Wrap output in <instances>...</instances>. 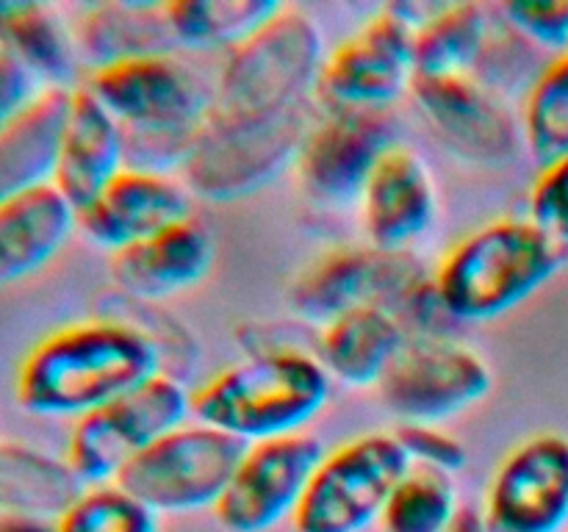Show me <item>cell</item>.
<instances>
[{
  "mask_svg": "<svg viewBox=\"0 0 568 532\" xmlns=\"http://www.w3.org/2000/svg\"><path fill=\"white\" fill-rule=\"evenodd\" d=\"M161 375L159 344L139 325L92 319L44 336L17 371V405L33 416H81Z\"/></svg>",
  "mask_w": 568,
  "mask_h": 532,
  "instance_id": "cell-1",
  "label": "cell"
},
{
  "mask_svg": "<svg viewBox=\"0 0 568 532\" xmlns=\"http://www.w3.org/2000/svg\"><path fill=\"white\" fill-rule=\"evenodd\" d=\"M331 399V375L305 349H258L192 393V416L244 443L297 436Z\"/></svg>",
  "mask_w": 568,
  "mask_h": 532,
  "instance_id": "cell-2",
  "label": "cell"
},
{
  "mask_svg": "<svg viewBox=\"0 0 568 532\" xmlns=\"http://www.w3.org/2000/svg\"><path fill=\"white\" fill-rule=\"evenodd\" d=\"M568 258V247L527 216H508L460 238L438 264L433 283L458 321L499 319L547 286Z\"/></svg>",
  "mask_w": 568,
  "mask_h": 532,
  "instance_id": "cell-3",
  "label": "cell"
},
{
  "mask_svg": "<svg viewBox=\"0 0 568 532\" xmlns=\"http://www.w3.org/2000/svg\"><path fill=\"white\" fill-rule=\"evenodd\" d=\"M316 116L311 105L270 116H222L211 111L183 166V186L209 203H236L297 166Z\"/></svg>",
  "mask_w": 568,
  "mask_h": 532,
  "instance_id": "cell-4",
  "label": "cell"
},
{
  "mask_svg": "<svg viewBox=\"0 0 568 532\" xmlns=\"http://www.w3.org/2000/svg\"><path fill=\"white\" fill-rule=\"evenodd\" d=\"M325 59V37L314 17L281 6L264 28L227 53L211 111L222 116H270L308 103Z\"/></svg>",
  "mask_w": 568,
  "mask_h": 532,
  "instance_id": "cell-5",
  "label": "cell"
},
{
  "mask_svg": "<svg viewBox=\"0 0 568 532\" xmlns=\"http://www.w3.org/2000/svg\"><path fill=\"white\" fill-rule=\"evenodd\" d=\"M247 447L203 421L181 424L131 460L114 485L155 515L214 510Z\"/></svg>",
  "mask_w": 568,
  "mask_h": 532,
  "instance_id": "cell-6",
  "label": "cell"
},
{
  "mask_svg": "<svg viewBox=\"0 0 568 532\" xmlns=\"http://www.w3.org/2000/svg\"><path fill=\"white\" fill-rule=\"evenodd\" d=\"M410 460L394 432H369L325 452L292 519L294 532H364L381 521Z\"/></svg>",
  "mask_w": 568,
  "mask_h": 532,
  "instance_id": "cell-7",
  "label": "cell"
},
{
  "mask_svg": "<svg viewBox=\"0 0 568 532\" xmlns=\"http://www.w3.org/2000/svg\"><path fill=\"white\" fill-rule=\"evenodd\" d=\"M189 416L192 393L175 380V375L161 371L125 397L75 419L67 463L87 488L109 485L144 449L186 424Z\"/></svg>",
  "mask_w": 568,
  "mask_h": 532,
  "instance_id": "cell-8",
  "label": "cell"
},
{
  "mask_svg": "<svg viewBox=\"0 0 568 532\" xmlns=\"http://www.w3.org/2000/svg\"><path fill=\"white\" fill-rule=\"evenodd\" d=\"M422 280L427 275L414 253H394L375 244L338 247L305 266L288 303L305 321L325 327L361 308H386L394 314Z\"/></svg>",
  "mask_w": 568,
  "mask_h": 532,
  "instance_id": "cell-9",
  "label": "cell"
},
{
  "mask_svg": "<svg viewBox=\"0 0 568 532\" xmlns=\"http://www.w3.org/2000/svg\"><path fill=\"white\" fill-rule=\"evenodd\" d=\"M81 83L125 131H197L214 109V89L178 55L100 66Z\"/></svg>",
  "mask_w": 568,
  "mask_h": 532,
  "instance_id": "cell-10",
  "label": "cell"
},
{
  "mask_svg": "<svg viewBox=\"0 0 568 532\" xmlns=\"http://www.w3.org/2000/svg\"><path fill=\"white\" fill-rule=\"evenodd\" d=\"M491 366L453 338H410L377 386L403 424H442L491 393Z\"/></svg>",
  "mask_w": 568,
  "mask_h": 532,
  "instance_id": "cell-11",
  "label": "cell"
},
{
  "mask_svg": "<svg viewBox=\"0 0 568 532\" xmlns=\"http://www.w3.org/2000/svg\"><path fill=\"white\" fill-rule=\"evenodd\" d=\"M416 28L394 6L331 50L316 81L325 111H388L414 83Z\"/></svg>",
  "mask_w": 568,
  "mask_h": 532,
  "instance_id": "cell-12",
  "label": "cell"
},
{
  "mask_svg": "<svg viewBox=\"0 0 568 532\" xmlns=\"http://www.w3.org/2000/svg\"><path fill=\"white\" fill-rule=\"evenodd\" d=\"M325 458L320 438L308 432L250 443L214 508L225 532H270L294 519L316 466Z\"/></svg>",
  "mask_w": 568,
  "mask_h": 532,
  "instance_id": "cell-13",
  "label": "cell"
},
{
  "mask_svg": "<svg viewBox=\"0 0 568 532\" xmlns=\"http://www.w3.org/2000/svg\"><path fill=\"white\" fill-rule=\"evenodd\" d=\"M397 144L388 111H325L297 158L300 186L314 203L347 208L361 203L377 161Z\"/></svg>",
  "mask_w": 568,
  "mask_h": 532,
  "instance_id": "cell-14",
  "label": "cell"
},
{
  "mask_svg": "<svg viewBox=\"0 0 568 532\" xmlns=\"http://www.w3.org/2000/svg\"><path fill=\"white\" fill-rule=\"evenodd\" d=\"M488 532H560L568 521V438L541 432L499 463L486 497Z\"/></svg>",
  "mask_w": 568,
  "mask_h": 532,
  "instance_id": "cell-15",
  "label": "cell"
},
{
  "mask_svg": "<svg viewBox=\"0 0 568 532\" xmlns=\"http://www.w3.org/2000/svg\"><path fill=\"white\" fill-rule=\"evenodd\" d=\"M416 105L438 142L460 161L477 166H508L519 158L521 136L510 111L471 75L414 78Z\"/></svg>",
  "mask_w": 568,
  "mask_h": 532,
  "instance_id": "cell-16",
  "label": "cell"
},
{
  "mask_svg": "<svg viewBox=\"0 0 568 532\" xmlns=\"http://www.w3.org/2000/svg\"><path fill=\"white\" fill-rule=\"evenodd\" d=\"M358 205L369 244L414 253V244L430 231L438 214V188L430 166L416 150L397 142L377 161Z\"/></svg>",
  "mask_w": 568,
  "mask_h": 532,
  "instance_id": "cell-17",
  "label": "cell"
},
{
  "mask_svg": "<svg viewBox=\"0 0 568 532\" xmlns=\"http://www.w3.org/2000/svg\"><path fill=\"white\" fill-rule=\"evenodd\" d=\"M192 216L189 188L170 175L122 170L92 205L78 214L83 236L109 253L144 242Z\"/></svg>",
  "mask_w": 568,
  "mask_h": 532,
  "instance_id": "cell-18",
  "label": "cell"
},
{
  "mask_svg": "<svg viewBox=\"0 0 568 532\" xmlns=\"http://www.w3.org/2000/svg\"><path fill=\"white\" fill-rule=\"evenodd\" d=\"M216 258V244L197 216L175 222L166 231L111 253V280L139 303L175 297L200 286Z\"/></svg>",
  "mask_w": 568,
  "mask_h": 532,
  "instance_id": "cell-19",
  "label": "cell"
},
{
  "mask_svg": "<svg viewBox=\"0 0 568 532\" xmlns=\"http://www.w3.org/2000/svg\"><path fill=\"white\" fill-rule=\"evenodd\" d=\"M125 170V139L105 105L78 83L70 92L53 186L81 214Z\"/></svg>",
  "mask_w": 568,
  "mask_h": 532,
  "instance_id": "cell-20",
  "label": "cell"
},
{
  "mask_svg": "<svg viewBox=\"0 0 568 532\" xmlns=\"http://www.w3.org/2000/svg\"><path fill=\"white\" fill-rule=\"evenodd\" d=\"M72 37L87 72L148 55H175L181 48L166 17V0H109L87 6L72 25Z\"/></svg>",
  "mask_w": 568,
  "mask_h": 532,
  "instance_id": "cell-21",
  "label": "cell"
},
{
  "mask_svg": "<svg viewBox=\"0 0 568 532\" xmlns=\"http://www.w3.org/2000/svg\"><path fill=\"white\" fill-rule=\"evenodd\" d=\"M78 227V211L48 183L0 205V291L42 272Z\"/></svg>",
  "mask_w": 568,
  "mask_h": 532,
  "instance_id": "cell-22",
  "label": "cell"
},
{
  "mask_svg": "<svg viewBox=\"0 0 568 532\" xmlns=\"http://www.w3.org/2000/svg\"><path fill=\"white\" fill-rule=\"evenodd\" d=\"M72 89H42L0 127V205L53 183Z\"/></svg>",
  "mask_w": 568,
  "mask_h": 532,
  "instance_id": "cell-23",
  "label": "cell"
},
{
  "mask_svg": "<svg viewBox=\"0 0 568 532\" xmlns=\"http://www.w3.org/2000/svg\"><path fill=\"white\" fill-rule=\"evenodd\" d=\"M408 344V332L386 308H361L327 321L316 338V358L331 380L349 388L381 386Z\"/></svg>",
  "mask_w": 568,
  "mask_h": 532,
  "instance_id": "cell-24",
  "label": "cell"
},
{
  "mask_svg": "<svg viewBox=\"0 0 568 532\" xmlns=\"http://www.w3.org/2000/svg\"><path fill=\"white\" fill-rule=\"evenodd\" d=\"M87 491L67 460L20 441H0V513L59 521Z\"/></svg>",
  "mask_w": 568,
  "mask_h": 532,
  "instance_id": "cell-25",
  "label": "cell"
},
{
  "mask_svg": "<svg viewBox=\"0 0 568 532\" xmlns=\"http://www.w3.org/2000/svg\"><path fill=\"white\" fill-rule=\"evenodd\" d=\"M0 44L33 72L44 89H75L78 59L72 25L39 0H0Z\"/></svg>",
  "mask_w": 568,
  "mask_h": 532,
  "instance_id": "cell-26",
  "label": "cell"
},
{
  "mask_svg": "<svg viewBox=\"0 0 568 532\" xmlns=\"http://www.w3.org/2000/svg\"><path fill=\"white\" fill-rule=\"evenodd\" d=\"M491 42L483 3L438 6L414 33V78L471 75Z\"/></svg>",
  "mask_w": 568,
  "mask_h": 532,
  "instance_id": "cell-27",
  "label": "cell"
},
{
  "mask_svg": "<svg viewBox=\"0 0 568 532\" xmlns=\"http://www.w3.org/2000/svg\"><path fill=\"white\" fill-rule=\"evenodd\" d=\"M272 0H166L172 33L181 48L236 50L281 11Z\"/></svg>",
  "mask_w": 568,
  "mask_h": 532,
  "instance_id": "cell-28",
  "label": "cell"
},
{
  "mask_svg": "<svg viewBox=\"0 0 568 532\" xmlns=\"http://www.w3.org/2000/svg\"><path fill=\"white\" fill-rule=\"evenodd\" d=\"M460 513L449 474L410 466L381 515L383 532H447Z\"/></svg>",
  "mask_w": 568,
  "mask_h": 532,
  "instance_id": "cell-29",
  "label": "cell"
},
{
  "mask_svg": "<svg viewBox=\"0 0 568 532\" xmlns=\"http://www.w3.org/2000/svg\"><path fill=\"white\" fill-rule=\"evenodd\" d=\"M525 142L544 166L568 155V53L558 55L530 86Z\"/></svg>",
  "mask_w": 568,
  "mask_h": 532,
  "instance_id": "cell-30",
  "label": "cell"
},
{
  "mask_svg": "<svg viewBox=\"0 0 568 532\" xmlns=\"http://www.w3.org/2000/svg\"><path fill=\"white\" fill-rule=\"evenodd\" d=\"M53 526L55 532H159L153 510L114 482L89 485Z\"/></svg>",
  "mask_w": 568,
  "mask_h": 532,
  "instance_id": "cell-31",
  "label": "cell"
},
{
  "mask_svg": "<svg viewBox=\"0 0 568 532\" xmlns=\"http://www.w3.org/2000/svg\"><path fill=\"white\" fill-rule=\"evenodd\" d=\"M397 441L403 443L410 466L455 474L466 466V447L438 424H399L394 430Z\"/></svg>",
  "mask_w": 568,
  "mask_h": 532,
  "instance_id": "cell-32",
  "label": "cell"
},
{
  "mask_svg": "<svg viewBox=\"0 0 568 532\" xmlns=\"http://www.w3.org/2000/svg\"><path fill=\"white\" fill-rule=\"evenodd\" d=\"M510 25L541 48L568 53V0H516L503 6Z\"/></svg>",
  "mask_w": 568,
  "mask_h": 532,
  "instance_id": "cell-33",
  "label": "cell"
},
{
  "mask_svg": "<svg viewBox=\"0 0 568 532\" xmlns=\"http://www.w3.org/2000/svg\"><path fill=\"white\" fill-rule=\"evenodd\" d=\"M530 219L568 247V155L544 166L532 183Z\"/></svg>",
  "mask_w": 568,
  "mask_h": 532,
  "instance_id": "cell-34",
  "label": "cell"
},
{
  "mask_svg": "<svg viewBox=\"0 0 568 532\" xmlns=\"http://www.w3.org/2000/svg\"><path fill=\"white\" fill-rule=\"evenodd\" d=\"M39 92L42 89L33 72L0 44V127L14 120Z\"/></svg>",
  "mask_w": 568,
  "mask_h": 532,
  "instance_id": "cell-35",
  "label": "cell"
},
{
  "mask_svg": "<svg viewBox=\"0 0 568 532\" xmlns=\"http://www.w3.org/2000/svg\"><path fill=\"white\" fill-rule=\"evenodd\" d=\"M447 532H488V526L483 513H477L475 508H460V513L455 515L453 526Z\"/></svg>",
  "mask_w": 568,
  "mask_h": 532,
  "instance_id": "cell-36",
  "label": "cell"
}]
</instances>
